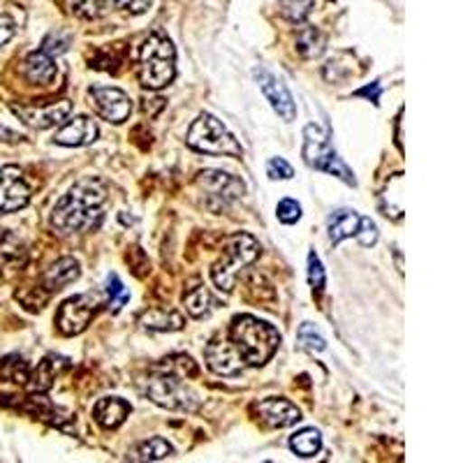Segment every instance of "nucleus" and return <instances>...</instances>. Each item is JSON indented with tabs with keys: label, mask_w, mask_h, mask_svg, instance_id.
I'll list each match as a JSON object with an SVG mask.
<instances>
[{
	"label": "nucleus",
	"mask_w": 463,
	"mask_h": 463,
	"mask_svg": "<svg viewBox=\"0 0 463 463\" xmlns=\"http://www.w3.org/2000/svg\"><path fill=\"white\" fill-rule=\"evenodd\" d=\"M204 357L206 366L216 375H222V378H237V375L243 373L241 354L237 353V347L232 345V341H227V338H211L204 350Z\"/></svg>",
	"instance_id": "4468645a"
},
{
	"label": "nucleus",
	"mask_w": 463,
	"mask_h": 463,
	"mask_svg": "<svg viewBox=\"0 0 463 463\" xmlns=\"http://www.w3.org/2000/svg\"><path fill=\"white\" fill-rule=\"evenodd\" d=\"M297 341H299L301 347L311 350V353H322V350L326 347L325 336L317 332L316 325H311V322H304V325L299 326V332H297Z\"/></svg>",
	"instance_id": "7c9ffc66"
},
{
	"label": "nucleus",
	"mask_w": 463,
	"mask_h": 463,
	"mask_svg": "<svg viewBox=\"0 0 463 463\" xmlns=\"http://www.w3.org/2000/svg\"><path fill=\"white\" fill-rule=\"evenodd\" d=\"M253 77L258 81L260 90L264 93L267 102L271 105V109L283 118V121H295L297 116V102L292 98V93L288 90V86L276 77L274 72H269L267 68H255Z\"/></svg>",
	"instance_id": "9b49d317"
},
{
	"label": "nucleus",
	"mask_w": 463,
	"mask_h": 463,
	"mask_svg": "<svg viewBox=\"0 0 463 463\" xmlns=\"http://www.w3.org/2000/svg\"><path fill=\"white\" fill-rule=\"evenodd\" d=\"M260 253H262V246L250 234H243L241 232V234H234L232 239H227V246L222 250L221 260L211 267V279H213L216 288L221 292H232L239 271L250 267L260 258Z\"/></svg>",
	"instance_id": "20e7f679"
},
{
	"label": "nucleus",
	"mask_w": 463,
	"mask_h": 463,
	"mask_svg": "<svg viewBox=\"0 0 463 463\" xmlns=\"http://www.w3.org/2000/svg\"><path fill=\"white\" fill-rule=\"evenodd\" d=\"M163 373H172L176 378H197L200 369L197 364L188 357V354H172V357H165L163 362L158 364V369Z\"/></svg>",
	"instance_id": "bb28decb"
},
{
	"label": "nucleus",
	"mask_w": 463,
	"mask_h": 463,
	"mask_svg": "<svg viewBox=\"0 0 463 463\" xmlns=\"http://www.w3.org/2000/svg\"><path fill=\"white\" fill-rule=\"evenodd\" d=\"M267 174H269V179L288 181V179H292V176H295V169H292V165H289L288 160L271 158L267 163Z\"/></svg>",
	"instance_id": "e433bc0d"
},
{
	"label": "nucleus",
	"mask_w": 463,
	"mask_h": 463,
	"mask_svg": "<svg viewBox=\"0 0 463 463\" xmlns=\"http://www.w3.org/2000/svg\"><path fill=\"white\" fill-rule=\"evenodd\" d=\"M174 448L165 438H148V440L139 442L137 448L132 449V461H163V458L172 457Z\"/></svg>",
	"instance_id": "b1692460"
},
{
	"label": "nucleus",
	"mask_w": 463,
	"mask_h": 463,
	"mask_svg": "<svg viewBox=\"0 0 463 463\" xmlns=\"http://www.w3.org/2000/svg\"><path fill=\"white\" fill-rule=\"evenodd\" d=\"M359 213L353 209H336L326 221V232H329V241L336 243L345 241V239L354 237L359 227Z\"/></svg>",
	"instance_id": "412c9836"
},
{
	"label": "nucleus",
	"mask_w": 463,
	"mask_h": 463,
	"mask_svg": "<svg viewBox=\"0 0 463 463\" xmlns=\"http://www.w3.org/2000/svg\"><path fill=\"white\" fill-rule=\"evenodd\" d=\"M90 107L95 114L109 123H126L132 114L130 95L123 93L114 86H90L89 89Z\"/></svg>",
	"instance_id": "9d476101"
},
{
	"label": "nucleus",
	"mask_w": 463,
	"mask_h": 463,
	"mask_svg": "<svg viewBox=\"0 0 463 463\" xmlns=\"http://www.w3.org/2000/svg\"><path fill=\"white\" fill-rule=\"evenodd\" d=\"M95 137H98V123L89 118V116H74L72 121H68L61 130H56L53 144L77 148L89 146V144L95 142Z\"/></svg>",
	"instance_id": "dca6fc26"
},
{
	"label": "nucleus",
	"mask_w": 463,
	"mask_h": 463,
	"mask_svg": "<svg viewBox=\"0 0 463 463\" xmlns=\"http://www.w3.org/2000/svg\"><path fill=\"white\" fill-rule=\"evenodd\" d=\"M304 163L313 169H320V172L332 174L336 179H341L347 185H357L354 179V172L343 163L336 156L332 146V137H329V130H322L317 126H306L304 128Z\"/></svg>",
	"instance_id": "39448f33"
},
{
	"label": "nucleus",
	"mask_w": 463,
	"mask_h": 463,
	"mask_svg": "<svg viewBox=\"0 0 463 463\" xmlns=\"http://www.w3.org/2000/svg\"><path fill=\"white\" fill-rule=\"evenodd\" d=\"M325 47H326V37L322 35L317 28L313 26L299 28V33H297V52H299L301 56L317 58L325 53Z\"/></svg>",
	"instance_id": "393cba45"
},
{
	"label": "nucleus",
	"mask_w": 463,
	"mask_h": 463,
	"mask_svg": "<svg viewBox=\"0 0 463 463\" xmlns=\"http://www.w3.org/2000/svg\"><path fill=\"white\" fill-rule=\"evenodd\" d=\"M380 93H383V86H380L378 81H375V84L366 86V89L354 90V98H369V100L373 102L375 107H378L380 105Z\"/></svg>",
	"instance_id": "a19ab883"
},
{
	"label": "nucleus",
	"mask_w": 463,
	"mask_h": 463,
	"mask_svg": "<svg viewBox=\"0 0 463 463\" xmlns=\"http://www.w3.org/2000/svg\"><path fill=\"white\" fill-rule=\"evenodd\" d=\"M378 237H380L378 225H375L369 216L359 218V227H357V234H354V239H357L364 248H371L378 243Z\"/></svg>",
	"instance_id": "72a5a7b5"
},
{
	"label": "nucleus",
	"mask_w": 463,
	"mask_h": 463,
	"mask_svg": "<svg viewBox=\"0 0 463 463\" xmlns=\"http://www.w3.org/2000/svg\"><path fill=\"white\" fill-rule=\"evenodd\" d=\"M31 202V185L24 179V172L14 165L0 167V213L22 211Z\"/></svg>",
	"instance_id": "f8f14e48"
},
{
	"label": "nucleus",
	"mask_w": 463,
	"mask_h": 463,
	"mask_svg": "<svg viewBox=\"0 0 463 463\" xmlns=\"http://www.w3.org/2000/svg\"><path fill=\"white\" fill-rule=\"evenodd\" d=\"M0 137H3V142H22V135H16V132H12V130H7V128H3L0 126Z\"/></svg>",
	"instance_id": "79ce46f5"
},
{
	"label": "nucleus",
	"mask_w": 463,
	"mask_h": 463,
	"mask_svg": "<svg viewBox=\"0 0 463 463\" xmlns=\"http://www.w3.org/2000/svg\"><path fill=\"white\" fill-rule=\"evenodd\" d=\"M185 144L200 153H209V156H232V158L243 156L241 144L234 139V135L218 121L216 116L211 114L197 116L188 135H185Z\"/></svg>",
	"instance_id": "423d86ee"
},
{
	"label": "nucleus",
	"mask_w": 463,
	"mask_h": 463,
	"mask_svg": "<svg viewBox=\"0 0 463 463\" xmlns=\"http://www.w3.org/2000/svg\"><path fill=\"white\" fill-rule=\"evenodd\" d=\"M70 364L65 357H58V354H49L43 362L37 364V369L28 375V387L31 392H37V394H44V392L52 390L53 380L63 369H68Z\"/></svg>",
	"instance_id": "a211bd4d"
},
{
	"label": "nucleus",
	"mask_w": 463,
	"mask_h": 463,
	"mask_svg": "<svg viewBox=\"0 0 463 463\" xmlns=\"http://www.w3.org/2000/svg\"><path fill=\"white\" fill-rule=\"evenodd\" d=\"M184 304H185V311L200 320V317H206L211 311H213L216 299H213V295H211L206 285H197V288H193L185 292Z\"/></svg>",
	"instance_id": "5701e85b"
},
{
	"label": "nucleus",
	"mask_w": 463,
	"mask_h": 463,
	"mask_svg": "<svg viewBox=\"0 0 463 463\" xmlns=\"http://www.w3.org/2000/svg\"><path fill=\"white\" fill-rule=\"evenodd\" d=\"M16 33V24L10 14H0V47H5Z\"/></svg>",
	"instance_id": "ea45409f"
},
{
	"label": "nucleus",
	"mask_w": 463,
	"mask_h": 463,
	"mask_svg": "<svg viewBox=\"0 0 463 463\" xmlns=\"http://www.w3.org/2000/svg\"><path fill=\"white\" fill-rule=\"evenodd\" d=\"M132 412V405L118 396H105L93 405V420L105 429H118Z\"/></svg>",
	"instance_id": "f3484780"
},
{
	"label": "nucleus",
	"mask_w": 463,
	"mask_h": 463,
	"mask_svg": "<svg viewBox=\"0 0 463 463\" xmlns=\"http://www.w3.org/2000/svg\"><path fill=\"white\" fill-rule=\"evenodd\" d=\"M107 306H109V311H121V306H126L130 301V292L126 289V285L121 283V279L116 274L107 276Z\"/></svg>",
	"instance_id": "c756f323"
},
{
	"label": "nucleus",
	"mask_w": 463,
	"mask_h": 463,
	"mask_svg": "<svg viewBox=\"0 0 463 463\" xmlns=\"http://www.w3.org/2000/svg\"><path fill=\"white\" fill-rule=\"evenodd\" d=\"M12 111L19 116V121L35 130H47L52 126H61L72 111V102L58 100L52 105H12Z\"/></svg>",
	"instance_id": "ddd939ff"
},
{
	"label": "nucleus",
	"mask_w": 463,
	"mask_h": 463,
	"mask_svg": "<svg viewBox=\"0 0 463 463\" xmlns=\"http://www.w3.org/2000/svg\"><path fill=\"white\" fill-rule=\"evenodd\" d=\"M255 411H258L260 420L271 429L295 427L297 421L301 420V411L292 403V401L276 399V396L260 401V403L255 405Z\"/></svg>",
	"instance_id": "2eb2a0df"
},
{
	"label": "nucleus",
	"mask_w": 463,
	"mask_h": 463,
	"mask_svg": "<svg viewBox=\"0 0 463 463\" xmlns=\"http://www.w3.org/2000/svg\"><path fill=\"white\" fill-rule=\"evenodd\" d=\"M308 285L313 288V292L320 295L322 289L326 285V274H325V267H322L320 258L316 253L308 255Z\"/></svg>",
	"instance_id": "f704fd0d"
},
{
	"label": "nucleus",
	"mask_w": 463,
	"mask_h": 463,
	"mask_svg": "<svg viewBox=\"0 0 463 463\" xmlns=\"http://www.w3.org/2000/svg\"><path fill=\"white\" fill-rule=\"evenodd\" d=\"M142 325L151 332H179L184 329L185 320L179 311L172 308H148L142 316Z\"/></svg>",
	"instance_id": "4be33fe9"
},
{
	"label": "nucleus",
	"mask_w": 463,
	"mask_h": 463,
	"mask_svg": "<svg viewBox=\"0 0 463 463\" xmlns=\"http://www.w3.org/2000/svg\"><path fill=\"white\" fill-rule=\"evenodd\" d=\"M56 61L53 56H49L47 52L37 49V52L28 53V58L24 61V74L28 77V81L37 86H49L53 80H56Z\"/></svg>",
	"instance_id": "6ab92c4d"
},
{
	"label": "nucleus",
	"mask_w": 463,
	"mask_h": 463,
	"mask_svg": "<svg viewBox=\"0 0 463 463\" xmlns=\"http://www.w3.org/2000/svg\"><path fill=\"white\" fill-rule=\"evenodd\" d=\"M230 341L248 366H264L279 350L280 334L260 317L237 316L230 325Z\"/></svg>",
	"instance_id": "f03ea898"
},
{
	"label": "nucleus",
	"mask_w": 463,
	"mask_h": 463,
	"mask_svg": "<svg viewBox=\"0 0 463 463\" xmlns=\"http://www.w3.org/2000/svg\"><path fill=\"white\" fill-rule=\"evenodd\" d=\"M72 3V12L81 19H98L102 14L105 0H70Z\"/></svg>",
	"instance_id": "c9c22d12"
},
{
	"label": "nucleus",
	"mask_w": 463,
	"mask_h": 463,
	"mask_svg": "<svg viewBox=\"0 0 463 463\" xmlns=\"http://www.w3.org/2000/svg\"><path fill=\"white\" fill-rule=\"evenodd\" d=\"M102 299L95 292H84V295H74L61 304L56 313V326L65 336H77L90 325L98 311H100Z\"/></svg>",
	"instance_id": "6e6552de"
},
{
	"label": "nucleus",
	"mask_w": 463,
	"mask_h": 463,
	"mask_svg": "<svg viewBox=\"0 0 463 463\" xmlns=\"http://www.w3.org/2000/svg\"><path fill=\"white\" fill-rule=\"evenodd\" d=\"M81 276L80 262L74 258H61L58 262H53L52 267L47 269L43 283L47 292H56V289H63L65 285L74 283V280Z\"/></svg>",
	"instance_id": "aec40b11"
},
{
	"label": "nucleus",
	"mask_w": 463,
	"mask_h": 463,
	"mask_svg": "<svg viewBox=\"0 0 463 463\" xmlns=\"http://www.w3.org/2000/svg\"><path fill=\"white\" fill-rule=\"evenodd\" d=\"M107 3L114 5L116 10L130 12V14H144L151 7L153 0H107Z\"/></svg>",
	"instance_id": "58836bf2"
},
{
	"label": "nucleus",
	"mask_w": 463,
	"mask_h": 463,
	"mask_svg": "<svg viewBox=\"0 0 463 463\" xmlns=\"http://www.w3.org/2000/svg\"><path fill=\"white\" fill-rule=\"evenodd\" d=\"M322 448V436L317 429H301L295 436L289 438V449L297 454V457L311 458L320 452Z\"/></svg>",
	"instance_id": "a878e982"
},
{
	"label": "nucleus",
	"mask_w": 463,
	"mask_h": 463,
	"mask_svg": "<svg viewBox=\"0 0 463 463\" xmlns=\"http://www.w3.org/2000/svg\"><path fill=\"white\" fill-rule=\"evenodd\" d=\"M276 216H279V221L285 222V225H295L301 218V204L297 200H292V197H285V200H280L279 206H276Z\"/></svg>",
	"instance_id": "473e14b6"
},
{
	"label": "nucleus",
	"mask_w": 463,
	"mask_h": 463,
	"mask_svg": "<svg viewBox=\"0 0 463 463\" xmlns=\"http://www.w3.org/2000/svg\"><path fill=\"white\" fill-rule=\"evenodd\" d=\"M0 262L3 264H24L26 262V248L14 234L0 230Z\"/></svg>",
	"instance_id": "cd10ccee"
},
{
	"label": "nucleus",
	"mask_w": 463,
	"mask_h": 463,
	"mask_svg": "<svg viewBox=\"0 0 463 463\" xmlns=\"http://www.w3.org/2000/svg\"><path fill=\"white\" fill-rule=\"evenodd\" d=\"M313 0H280V14L289 22L301 24L306 16L311 14Z\"/></svg>",
	"instance_id": "2f4dec72"
},
{
	"label": "nucleus",
	"mask_w": 463,
	"mask_h": 463,
	"mask_svg": "<svg viewBox=\"0 0 463 463\" xmlns=\"http://www.w3.org/2000/svg\"><path fill=\"white\" fill-rule=\"evenodd\" d=\"M144 394L146 399H151L153 403L165 408V411H174V412H193L197 411V405H200V399L190 387H185L184 378H176L172 373H163L158 371L156 375L144 383Z\"/></svg>",
	"instance_id": "0eeeda50"
},
{
	"label": "nucleus",
	"mask_w": 463,
	"mask_h": 463,
	"mask_svg": "<svg viewBox=\"0 0 463 463\" xmlns=\"http://www.w3.org/2000/svg\"><path fill=\"white\" fill-rule=\"evenodd\" d=\"M139 81L144 89L160 90L176 77V49L163 33H151L139 47Z\"/></svg>",
	"instance_id": "7ed1b4c3"
},
{
	"label": "nucleus",
	"mask_w": 463,
	"mask_h": 463,
	"mask_svg": "<svg viewBox=\"0 0 463 463\" xmlns=\"http://www.w3.org/2000/svg\"><path fill=\"white\" fill-rule=\"evenodd\" d=\"M68 47H70V35H65V33H52V35L43 43V52H47L49 56L53 58H56L58 53L68 52Z\"/></svg>",
	"instance_id": "4c0bfd02"
},
{
	"label": "nucleus",
	"mask_w": 463,
	"mask_h": 463,
	"mask_svg": "<svg viewBox=\"0 0 463 463\" xmlns=\"http://www.w3.org/2000/svg\"><path fill=\"white\" fill-rule=\"evenodd\" d=\"M107 202V188L100 179H80L61 200L53 204L52 227L58 234H81L102 225V206Z\"/></svg>",
	"instance_id": "f257e3e1"
},
{
	"label": "nucleus",
	"mask_w": 463,
	"mask_h": 463,
	"mask_svg": "<svg viewBox=\"0 0 463 463\" xmlns=\"http://www.w3.org/2000/svg\"><path fill=\"white\" fill-rule=\"evenodd\" d=\"M197 185L204 190L206 202L213 211L225 209L227 204L237 202L246 193V184L239 176L221 172V169H204L197 174Z\"/></svg>",
	"instance_id": "1a4fd4ad"
},
{
	"label": "nucleus",
	"mask_w": 463,
	"mask_h": 463,
	"mask_svg": "<svg viewBox=\"0 0 463 463\" xmlns=\"http://www.w3.org/2000/svg\"><path fill=\"white\" fill-rule=\"evenodd\" d=\"M28 375H31V369H28V364L19 354H10V357L0 359V380L24 384L28 383Z\"/></svg>",
	"instance_id": "c85d7f7f"
}]
</instances>
